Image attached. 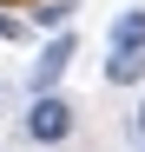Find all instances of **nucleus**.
<instances>
[{"label":"nucleus","mask_w":145,"mask_h":152,"mask_svg":"<svg viewBox=\"0 0 145 152\" xmlns=\"http://www.w3.org/2000/svg\"><path fill=\"white\" fill-rule=\"evenodd\" d=\"M27 139H33V145H66V139H72V99L40 93L33 106H27Z\"/></svg>","instance_id":"f257e3e1"},{"label":"nucleus","mask_w":145,"mask_h":152,"mask_svg":"<svg viewBox=\"0 0 145 152\" xmlns=\"http://www.w3.org/2000/svg\"><path fill=\"white\" fill-rule=\"evenodd\" d=\"M66 66H72V33H59V40L40 53V66H33V99H40V93H53Z\"/></svg>","instance_id":"f03ea898"},{"label":"nucleus","mask_w":145,"mask_h":152,"mask_svg":"<svg viewBox=\"0 0 145 152\" xmlns=\"http://www.w3.org/2000/svg\"><path fill=\"white\" fill-rule=\"evenodd\" d=\"M106 40H112V53H145V7H132V13H119Z\"/></svg>","instance_id":"7ed1b4c3"},{"label":"nucleus","mask_w":145,"mask_h":152,"mask_svg":"<svg viewBox=\"0 0 145 152\" xmlns=\"http://www.w3.org/2000/svg\"><path fill=\"white\" fill-rule=\"evenodd\" d=\"M145 80V53H112L106 60V86H138Z\"/></svg>","instance_id":"20e7f679"},{"label":"nucleus","mask_w":145,"mask_h":152,"mask_svg":"<svg viewBox=\"0 0 145 152\" xmlns=\"http://www.w3.org/2000/svg\"><path fill=\"white\" fill-rule=\"evenodd\" d=\"M66 20H72V0H40V7H33V27H46V33H66Z\"/></svg>","instance_id":"39448f33"},{"label":"nucleus","mask_w":145,"mask_h":152,"mask_svg":"<svg viewBox=\"0 0 145 152\" xmlns=\"http://www.w3.org/2000/svg\"><path fill=\"white\" fill-rule=\"evenodd\" d=\"M20 33H27V27H20L13 13H0V40H20Z\"/></svg>","instance_id":"423d86ee"},{"label":"nucleus","mask_w":145,"mask_h":152,"mask_svg":"<svg viewBox=\"0 0 145 152\" xmlns=\"http://www.w3.org/2000/svg\"><path fill=\"white\" fill-rule=\"evenodd\" d=\"M138 145H145V99H138Z\"/></svg>","instance_id":"0eeeda50"},{"label":"nucleus","mask_w":145,"mask_h":152,"mask_svg":"<svg viewBox=\"0 0 145 152\" xmlns=\"http://www.w3.org/2000/svg\"><path fill=\"white\" fill-rule=\"evenodd\" d=\"M138 152H145V145H138Z\"/></svg>","instance_id":"6e6552de"}]
</instances>
